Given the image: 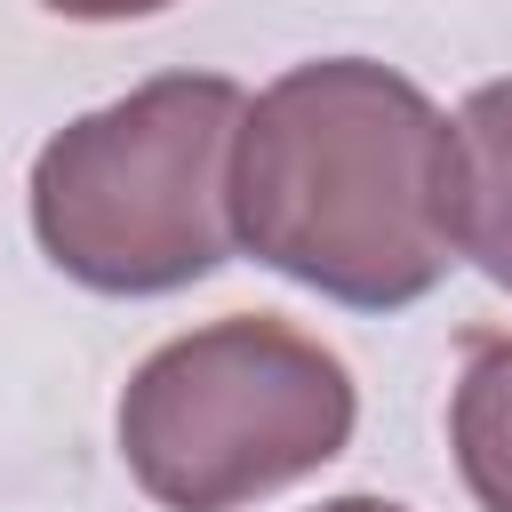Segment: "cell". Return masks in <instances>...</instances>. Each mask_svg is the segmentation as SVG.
Wrapping results in <instances>:
<instances>
[{
    "label": "cell",
    "instance_id": "6da1fadb",
    "mask_svg": "<svg viewBox=\"0 0 512 512\" xmlns=\"http://www.w3.org/2000/svg\"><path fill=\"white\" fill-rule=\"evenodd\" d=\"M448 168V120L408 72L376 56L288 64L240 120L232 224L280 280L352 312H400L456 264Z\"/></svg>",
    "mask_w": 512,
    "mask_h": 512
},
{
    "label": "cell",
    "instance_id": "7a4b0ae2",
    "mask_svg": "<svg viewBox=\"0 0 512 512\" xmlns=\"http://www.w3.org/2000/svg\"><path fill=\"white\" fill-rule=\"evenodd\" d=\"M248 96L224 72H160L32 160L40 256L96 296H168L208 280L232 248V152Z\"/></svg>",
    "mask_w": 512,
    "mask_h": 512
},
{
    "label": "cell",
    "instance_id": "3957f363",
    "mask_svg": "<svg viewBox=\"0 0 512 512\" xmlns=\"http://www.w3.org/2000/svg\"><path fill=\"white\" fill-rule=\"evenodd\" d=\"M360 424L352 368L264 312L168 336L120 392V464L160 512L256 504L328 456Z\"/></svg>",
    "mask_w": 512,
    "mask_h": 512
},
{
    "label": "cell",
    "instance_id": "277c9868",
    "mask_svg": "<svg viewBox=\"0 0 512 512\" xmlns=\"http://www.w3.org/2000/svg\"><path fill=\"white\" fill-rule=\"evenodd\" d=\"M456 168H448V224L456 256L480 264L512 296V80H480L448 120Z\"/></svg>",
    "mask_w": 512,
    "mask_h": 512
},
{
    "label": "cell",
    "instance_id": "5b68a950",
    "mask_svg": "<svg viewBox=\"0 0 512 512\" xmlns=\"http://www.w3.org/2000/svg\"><path fill=\"white\" fill-rule=\"evenodd\" d=\"M448 448L480 512H512V328L464 336V368L448 392Z\"/></svg>",
    "mask_w": 512,
    "mask_h": 512
},
{
    "label": "cell",
    "instance_id": "8992f818",
    "mask_svg": "<svg viewBox=\"0 0 512 512\" xmlns=\"http://www.w3.org/2000/svg\"><path fill=\"white\" fill-rule=\"evenodd\" d=\"M40 8L80 16V24H128V16H160V8H176V0H40Z\"/></svg>",
    "mask_w": 512,
    "mask_h": 512
},
{
    "label": "cell",
    "instance_id": "52a82bcc",
    "mask_svg": "<svg viewBox=\"0 0 512 512\" xmlns=\"http://www.w3.org/2000/svg\"><path fill=\"white\" fill-rule=\"evenodd\" d=\"M320 512H408V504H392V496H328Z\"/></svg>",
    "mask_w": 512,
    "mask_h": 512
}]
</instances>
